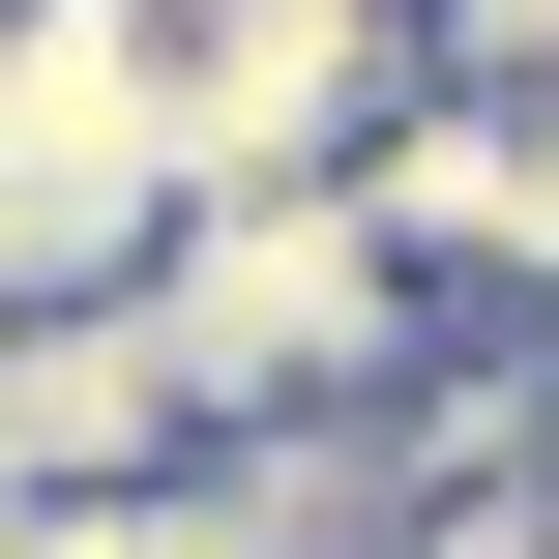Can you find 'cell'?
<instances>
[{"mask_svg":"<svg viewBox=\"0 0 559 559\" xmlns=\"http://www.w3.org/2000/svg\"><path fill=\"white\" fill-rule=\"evenodd\" d=\"M531 295H559V59H531Z\"/></svg>","mask_w":559,"mask_h":559,"instance_id":"3957f363","label":"cell"},{"mask_svg":"<svg viewBox=\"0 0 559 559\" xmlns=\"http://www.w3.org/2000/svg\"><path fill=\"white\" fill-rule=\"evenodd\" d=\"M147 354L206 383V442H265V413H383V383L442 354V265L383 236V177H206V206L147 236Z\"/></svg>","mask_w":559,"mask_h":559,"instance_id":"6da1fadb","label":"cell"},{"mask_svg":"<svg viewBox=\"0 0 559 559\" xmlns=\"http://www.w3.org/2000/svg\"><path fill=\"white\" fill-rule=\"evenodd\" d=\"M177 206H206L177 0H0V295H118Z\"/></svg>","mask_w":559,"mask_h":559,"instance_id":"7a4b0ae2","label":"cell"}]
</instances>
